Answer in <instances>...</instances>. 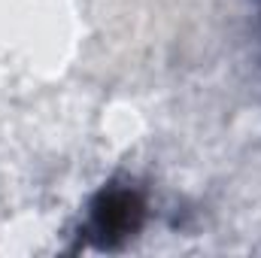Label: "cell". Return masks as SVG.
I'll return each instance as SVG.
<instances>
[{
    "label": "cell",
    "mask_w": 261,
    "mask_h": 258,
    "mask_svg": "<svg viewBox=\"0 0 261 258\" xmlns=\"http://www.w3.org/2000/svg\"><path fill=\"white\" fill-rule=\"evenodd\" d=\"M146 219V200L134 186H103L88 203V222L85 234L94 246H119L130 234L140 231Z\"/></svg>",
    "instance_id": "cell-1"
}]
</instances>
